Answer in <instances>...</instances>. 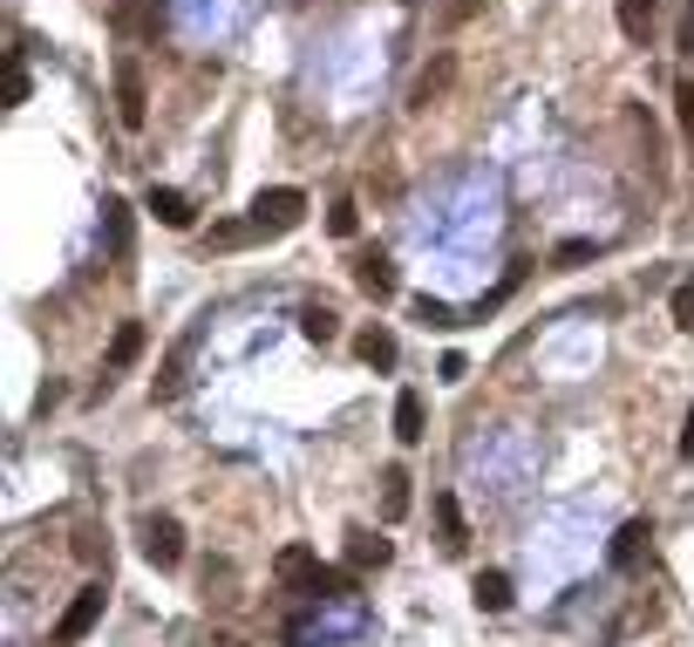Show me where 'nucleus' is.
Returning a JSON list of instances; mask_svg holds the SVG:
<instances>
[{"label": "nucleus", "mask_w": 694, "mask_h": 647, "mask_svg": "<svg viewBox=\"0 0 694 647\" xmlns=\"http://www.w3.org/2000/svg\"><path fill=\"white\" fill-rule=\"evenodd\" d=\"M300 219H307V191H293V184H273V191L253 198V225L259 232H293Z\"/></svg>", "instance_id": "obj_1"}, {"label": "nucleus", "mask_w": 694, "mask_h": 647, "mask_svg": "<svg viewBox=\"0 0 694 647\" xmlns=\"http://www.w3.org/2000/svg\"><path fill=\"white\" fill-rule=\"evenodd\" d=\"M143 559L157 565V573H171V565H184V524L171 511L143 518Z\"/></svg>", "instance_id": "obj_2"}, {"label": "nucleus", "mask_w": 694, "mask_h": 647, "mask_svg": "<svg viewBox=\"0 0 694 647\" xmlns=\"http://www.w3.org/2000/svg\"><path fill=\"white\" fill-rule=\"evenodd\" d=\"M116 116H122V130H143L150 124V89H143V68L130 55L116 62Z\"/></svg>", "instance_id": "obj_3"}, {"label": "nucleus", "mask_w": 694, "mask_h": 647, "mask_svg": "<svg viewBox=\"0 0 694 647\" xmlns=\"http://www.w3.org/2000/svg\"><path fill=\"white\" fill-rule=\"evenodd\" d=\"M273 580L293 586V593H327V565H320L307 545H286V552L273 559Z\"/></svg>", "instance_id": "obj_4"}, {"label": "nucleus", "mask_w": 694, "mask_h": 647, "mask_svg": "<svg viewBox=\"0 0 694 647\" xmlns=\"http://www.w3.org/2000/svg\"><path fill=\"white\" fill-rule=\"evenodd\" d=\"M103 606H109V593H103V586H82V593L68 600V614L55 621V647H75L82 634H89V627L103 621Z\"/></svg>", "instance_id": "obj_5"}, {"label": "nucleus", "mask_w": 694, "mask_h": 647, "mask_svg": "<svg viewBox=\"0 0 694 647\" xmlns=\"http://www.w3.org/2000/svg\"><path fill=\"white\" fill-rule=\"evenodd\" d=\"M354 287H361L367 300H395V259H388V253H361V259H354Z\"/></svg>", "instance_id": "obj_6"}, {"label": "nucleus", "mask_w": 694, "mask_h": 647, "mask_svg": "<svg viewBox=\"0 0 694 647\" xmlns=\"http://www.w3.org/2000/svg\"><path fill=\"white\" fill-rule=\"evenodd\" d=\"M457 83V55H436V68H423L416 75V89H408V103L416 109H429V103H442V89Z\"/></svg>", "instance_id": "obj_7"}, {"label": "nucleus", "mask_w": 694, "mask_h": 647, "mask_svg": "<svg viewBox=\"0 0 694 647\" xmlns=\"http://www.w3.org/2000/svg\"><path fill=\"white\" fill-rule=\"evenodd\" d=\"M647 539H653V532H647V518H627V524H620V539H612V552H606V559H612V573H633L640 552H647Z\"/></svg>", "instance_id": "obj_8"}, {"label": "nucleus", "mask_w": 694, "mask_h": 647, "mask_svg": "<svg viewBox=\"0 0 694 647\" xmlns=\"http://www.w3.org/2000/svg\"><path fill=\"white\" fill-rule=\"evenodd\" d=\"M150 212H157V225L184 232V225H191V198H184V191H171V184H150Z\"/></svg>", "instance_id": "obj_9"}, {"label": "nucleus", "mask_w": 694, "mask_h": 647, "mask_svg": "<svg viewBox=\"0 0 694 647\" xmlns=\"http://www.w3.org/2000/svg\"><path fill=\"white\" fill-rule=\"evenodd\" d=\"M395 436H402V443H423V436H429V416H423V395H416V389L395 395Z\"/></svg>", "instance_id": "obj_10"}, {"label": "nucleus", "mask_w": 694, "mask_h": 647, "mask_svg": "<svg viewBox=\"0 0 694 647\" xmlns=\"http://www.w3.org/2000/svg\"><path fill=\"white\" fill-rule=\"evenodd\" d=\"M354 354L367 361V369H395V354H402V348H395L388 328H367V335H354Z\"/></svg>", "instance_id": "obj_11"}, {"label": "nucleus", "mask_w": 694, "mask_h": 647, "mask_svg": "<svg viewBox=\"0 0 694 647\" xmlns=\"http://www.w3.org/2000/svg\"><path fill=\"white\" fill-rule=\"evenodd\" d=\"M382 518H388V524H402V518H408V470H402V464H388V470H382Z\"/></svg>", "instance_id": "obj_12"}, {"label": "nucleus", "mask_w": 694, "mask_h": 647, "mask_svg": "<svg viewBox=\"0 0 694 647\" xmlns=\"http://www.w3.org/2000/svg\"><path fill=\"white\" fill-rule=\"evenodd\" d=\"M137 354H143V328H137V320H122V328H116V341H109V375L137 369Z\"/></svg>", "instance_id": "obj_13"}, {"label": "nucleus", "mask_w": 694, "mask_h": 647, "mask_svg": "<svg viewBox=\"0 0 694 647\" xmlns=\"http://www.w3.org/2000/svg\"><path fill=\"white\" fill-rule=\"evenodd\" d=\"M436 524H442V552H463L470 545V524H463V511H457V498H436Z\"/></svg>", "instance_id": "obj_14"}, {"label": "nucleus", "mask_w": 694, "mask_h": 647, "mask_svg": "<svg viewBox=\"0 0 694 647\" xmlns=\"http://www.w3.org/2000/svg\"><path fill=\"white\" fill-rule=\"evenodd\" d=\"M612 14H620V34L640 49V42H647V28H653V0H620Z\"/></svg>", "instance_id": "obj_15"}, {"label": "nucleus", "mask_w": 694, "mask_h": 647, "mask_svg": "<svg viewBox=\"0 0 694 647\" xmlns=\"http://www.w3.org/2000/svg\"><path fill=\"white\" fill-rule=\"evenodd\" d=\"M103 225H109V253L130 259V205H122V198H109V205H103Z\"/></svg>", "instance_id": "obj_16"}, {"label": "nucleus", "mask_w": 694, "mask_h": 647, "mask_svg": "<svg viewBox=\"0 0 694 647\" xmlns=\"http://www.w3.org/2000/svg\"><path fill=\"white\" fill-rule=\"evenodd\" d=\"M253 238H259L253 219H225V225H212V253H238V246H253Z\"/></svg>", "instance_id": "obj_17"}, {"label": "nucleus", "mask_w": 694, "mask_h": 647, "mask_svg": "<svg viewBox=\"0 0 694 647\" xmlns=\"http://www.w3.org/2000/svg\"><path fill=\"white\" fill-rule=\"evenodd\" d=\"M477 606H483V614H504V606H511V580L504 573H477Z\"/></svg>", "instance_id": "obj_18"}, {"label": "nucleus", "mask_w": 694, "mask_h": 647, "mask_svg": "<svg viewBox=\"0 0 694 647\" xmlns=\"http://www.w3.org/2000/svg\"><path fill=\"white\" fill-rule=\"evenodd\" d=\"M348 565H354V573H361V565H388V539H367V532H354Z\"/></svg>", "instance_id": "obj_19"}, {"label": "nucleus", "mask_w": 694, "mask_h": 647, "mask_svg": "<svg viewBox=\"0 0 694 647\" xmlns=\"http://www.w3.org/2000/svg\"><path fill=\"white\" fill-rule=\"evenodd\" d=\"M300 335H307V341H334V335H341V320L327 314V307H300Z\"/></svg>", "instance_id": "obj_20"}, {"label": "nucleus", "mask_w": 694, "mask_h": 647, "mask_svg": "<svg viewBox=\"0 0 694 647\" xmlns=\"http://www.w3.org/2000/svg\"><path fill=\"white\" fill-rule=\"evenodd\" d=\"M599 259V238H565V246H552V266H586Z\"/></svg>", "instance_id": "obj_21"}, {"label": "nucleus", "mask_w": 694, "mask_h": 647, "mask_svg": "<svg viewBox=\"0 0 694 647\" xmlns=\"http://www.w3.org/2000/svg\"><path fill=\"white\" fill-rule=\"evenodd\" d=\"M354 225H361V205H354V198H341V205L327 212V232H334V238H354Z\"/></svg>", "instance_id": "obj_22"}, {"label": "nucleus", "mask_w": 694, "mask_h": 647, "mask_svg": "<svg viewBox=\"0 0 694 647\" xmlns=\"http://www.w3.org/2000/svg\"><path fill=\"white\" fill-rule=\"evenodd\" d=\"M674 116H681V137L694 144V83H687V75L674 83Z\"/></svg>", "instance_id": "obj_23"}, {"label": "nucleus", "mask_w": 694, "mask_h": 647, "mask_svg": "<svg viewBox=\"0 0 694 647\" xmlns=\"http://www.w3.org/2000/svg\"><path fill=\"white\" fill-rule=\"evenodd\" d=\"M668 307H674V328H687V335H694V279H681Z\"/></svg>", "instance_id": "obj_24"}, {"label": "nucleus", "mask_w": 694, "mask_h": 647, "mask_svg": "<svg viewBox=\"0 0 694 647\" xmlns=\"http://www.w3.org/2000/svg\"><path fill=\"white\" fill-rule=\"evenodd\" d=\"M674 49L694 55V0H681V14H674Z\"/></svg>", "instance_id": "obj_25"}, {"label": "nucleus", "mask_w": 694, "mask_h": 647, "mask_svg": "<svg viewBox=\"0 0 694 647\" xmlns=\"http://www.w3.org/2000/svg\"><path fill=\"white\" fill-rule=\"evenodd\" d=\"M416 314L429 320V328H457V320H449V307H442V300H416Z\"/></svg>", "instance_id": "obj_26"}, {"label": "nucleus", "mask_w": 694, "mask_h": 647, "mask_svg": "<svg viewBox=\"0 0 694 647\" xmlns=\"http://www.w3.org/2000/svg\"><path fill=\"white\" fill-rule=\"evenodd\" d=\"M8 103H28V68L8 62Z\"/></svg>", "instance_id": "obj_27"}, {"label": "nucleus", "mask_w": 694, "mask_h": 647, "mask_svg": "<svg viewBox=\"0 0 694 647\" xmlns=\"http://www.w3.org/2000/svg\"><path fill=\"white\" fill-rule=\"evenodd\" d=\"M436 375H442V382H463V375H470V361H463V354H442V369H436Z\"/></svg>", "instance_id": "obj_28"}, {"label": "nucleus", "mask_w": 694, "mask_h": 647, "mask_svg": "<svg viewBox=\"0 0 694 647\" xmlns=\"http://www.w3.org/2000/svg\"><path fill=\"white\" fill-rule=\"evenodd\" d=\"M477 8H490V0H449V21H470Z\"/></svg>", "instance_id": "obj_29"}, {"label": "nucleus", "mask_w": 694, "mask_h": 647, "mask_svg": "<svg viewBox=\"0 0 694 647\" xmlns=\"http://www.w3.org/2000/svg\"><path fill=\"white\" fill-rule=\"evenodd\" d=\"M681 457L694 464V410H687V429H681Z\"/></svg>", "instance_id": "obj_30"}]
</instances>
